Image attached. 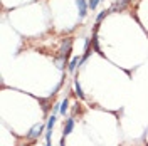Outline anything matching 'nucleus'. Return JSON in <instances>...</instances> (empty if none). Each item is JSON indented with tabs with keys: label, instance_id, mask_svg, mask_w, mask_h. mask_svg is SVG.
<instances>
[{
	"label": "nucleus",
	"instance_id": "nucleus-8",
	"mask_svg": "<svg viewBox=\"0 0 148 146\" xmlns=\"http://www.w3.org/2000/svg\"><path fill=\"white\" fill-rule=\"evenodd\" d=\"M56 121H57L56 114H51V116L47 118V124H46V129H47V131H51V133H52V128H54Z\"/></svg>",
	"mask_w": 148,
	"mask_h": 146
},
{
	"label": "nucleus",
	"instance_id": "nucleus-2",
	"mask_svg": "<svg viewBox=\"0 0 148 146\" xmlns=\"http://www.w3.org/2000/svg\"><path fill=\"white\" fill-rule=\"evenodd\" d=\"M76 5H77V10H79V20H83L88 14V9L89 5L86 3V0H76Z\"/></svg>",
	"mask_w": 148,
	"mask_h": 146
},
{
	"label": "nucleus",
	"instance_id": "nucleus-4",
	"mask_svg": "<svg viewBox=\"0 0 148 146\" xmlns=\"http://www.w3.org/2000/svg\"><path fill=\"white\" fill-rule=\"evenodd\" d=\"M77 65H81V59H79V55H76V57L71 59V62L67 64V71H69V72H74V71L77 69Z\"/></svg>",
	"mask_w": 148,
	"mask_h": 146
},
{
	"label": "nucleus",
	"instance_id": "nucleus-9",
	"mask_svg": "<svg viewBox=\"0 0 148 146\" xmlns=\"http://www.w3.org/2000/svg\"><path fill=\"white\" fill-rule=\"evenodd\" d=\"M67 109H69V99L66 98V99H62V102H61V114H62V116H66Z\"/></svg>",
	"mask_w": 148,
	"mask_h": 146
},
{
	"label": "nucleus",
	"instance_id": "nucleus-7",
	"mask_svg": "<svg viewBox=\"0 0 148 146\" xmlns=\"http://www.w3.org/2000/svg\"><path fill=\"white\" fill-rule=\"evenodd\" d=\"M92 49H94V52H98V54H101V49H99V42H98V30H94L92 32Z\"/></svg>",
	"mask_w": 148,
	"mask_h": 146
},
{
	"label": "nucleus",
	"instance_id": "nucleus-5",
	"mask_svg": "<svg viewBox=\"0 0 148 146\" xmlns=\"http://www.w3.org/2000/svg\"><path fill=\"white\" fill-rule=\"evenodd\" d=\"M74 129V118H67L66 119V124H64V136H67V134H71Z\"/></svg>",
	"mask_w": 148,
	"mask_h": 146
},
{
	"label": "nucleus",
	"instance_id": "nucleus-11",
	"mask_svg": "<svg viewBox=\"0 0 148 146\" xmlns=\"http://www.w3.org/2000/svg\"><path fill=\"white\" fill-rule=\"evenodd\" d=\"M99 2H101V0H89V2H88V5H89V9H91V10H94L96 7H98V3H99Z\"/></svg>",
	"mask_w": 148,
	"mask_h": 146
},
{
	"label": "nucleus",
	"instance_id": "nucleus-3",
	"mask_svg": "<svg viewBox=\"0 0 148 146\" xmlns=\"http://www.w3.org/2000/svg\"><path fill=\"white\" fill-rule=\"evenodd\" d=\"M130 0H114V3L111 5V12H121V10H125L128 7Z\"/></svg>",
	"mask_w": 148,
	"mask_h": 146
},
{
	"label": "nucleus",
	"instance_id": "nucleus-6",
	"mask_svg": "<svg viewBox=\"0 0 148 146\" xmlns=\"http://www.w3.org/2000/svg\"><path fill=\"white\" fill-rule=\"evenodd\" d=\"M74 92H76V96H77L79 99H84V98H86V96H84V92H83V87H81V84H79L77 79L74 81Z\"/></svg>",
	"mask_w": 148,
	"mask_h": 146
},
{
	"label": "nucleus",
	"instance_id": "nucleus-10",
	"mask_svg": "<svg viewBox=\"0 0 148 146\" xmlns=\"http://www.w3.org/2000/svg\"><path fill=\"white\" fill-rule=\"evenodd\" d=\"M110 12H111L110 9H108V10H103L101 14H99V15L96 17V25H99V24H101V20H103V18H104V17H106V15H108Z\"/></svg>",
	"mask_w": 148,
	"mask_h": 146
},
{
	"label": "nucleus",
	"instance_id": "nucleus-1",
	"mask_svg": "<svg viewBox=\"0 0 148 146\" xmlns=\"http://www.w3.org/2000/svg\"><path fill=\"white\" fill-rule=\"evenodd\" d=\"M44 128H46V126H44L42 123H37V124H34V126L30 128V131L25 134V138H27V139H37V138L42 134Z\"/></svg>",
	"mask_w": 148,
	"mask_h": 146
}]
</instances>
